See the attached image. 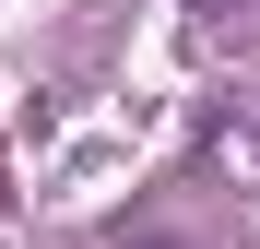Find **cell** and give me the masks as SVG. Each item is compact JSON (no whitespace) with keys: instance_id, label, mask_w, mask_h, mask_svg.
Returning a JSON list of instances; mask_svg holds the SVG:
<instances>
[{"instance_id":"obj_1","label":"cell","mask_w":260,"mask_h":249,"mask_svg":"<svg viewBox=\"0 0 260 249\" xmlns=\"http://www.w3.org/2000/svg\"><path fill=\"white\" fill-rule=\"evenodd\" d=\"M189 12H201V24H237V12H248V0H189Z\"/></svg>"},{"instance_id":"obj_2","label":"cell","mask_w":260,"mask_h":249,"mask_svg":"<svg viewBox=\"0 0 260 249\" xmlns=\"http://www.w3.org/2000/svg\"><path fill=\"white\" fill-rule=\"evenodd\" d=\"M142 249H178V237H142Z\"/></svg>"}]
</instances>
